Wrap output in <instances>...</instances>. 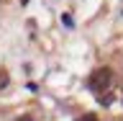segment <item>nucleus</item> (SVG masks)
<instances>
[{
  "instance_id": "20e7f679",
  "label": "nucleus",
  "mask_w": 123,
  "mask_h": 121,
  "mask_svg": "<svg viewBox=\"0 0 123 121\" xmlns=\"http://www.w3.org/2000/svg\"><path fill=\"white\" fill-rule=\"evenodd\" d=\"M77 121H98V116H95V114H85V116H80Z\"/></svg>"
},
{
  "instance_id": "f03ea898",
  "label": "nucleus",
  "mask_w": 123,
  "mask_h": 121,
  "mask_svg": "<svg viewBox=\"0 0 123 121\" xmlns=\"http://www.w3.org/2000/svg\"><path fill=\"white\" fill-rule=\"evenodd\" d=\"M5 85H8V72H5L3 67H0V90H3Z\"/></svg>"
},
{
  "instance_id": "39448f33",
  "label": "nucleus",
  "mask_w": 123,
  "mask_h": 121,
  "mask_svg": "<svg viewBox=\"0 0 123 121\" xmlns=\"http://www.w3.org/2000/svg\"><path fill=\"white\" fill-rule=\"evenodd\" d=\"M18 121H33V119H31V116H21Z\"/></svg>"
},
{
  "instance_id": "f257e3e1",
  "label": "nucleus",
  "mask_w": 123,
  "mask_h": 121,
  "mask_svg": "<svg viewBox=\"0 0 123 121\" xmlns=\"http://www.w3.org/2000/svg\"><path fill=\"white\" fill-rule=\"evenodd\" d=\"M87 88L98 95L100 106H110L113 103V95H115V75H113V70L110 67H98L87 77Z\"/></svg>"
},
{
  "instance_id": "7ed1b4c3",
  "label": "nucleus",
  "mask_w": 123,
  "mask_h": 121,
  "mask_svg": "<svg viewBox=\"0 0 123 121\" xmlns=\"http://www.w3.org/2000/svg\"><path fill=\"white\" fill-rule=\"evenodd\" d=\"M62 23H64L67 28H72V26H74V23H72V18H69V13H64V15H62Z\"/></svg>"
}]
</instances>
